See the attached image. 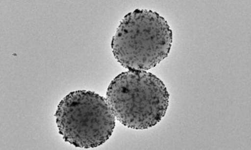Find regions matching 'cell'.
Here are the masks:
<instances>
[{
	"label": "cell",
	"mask_w": 251,
	"mask_h": 150,
	"mask_svg": "<svg viewBox=\"0 0 251 150\" xmlns=\"http://www.w3.org/2000/svg\"><path fill=\"white\" fill-rule=\"evenodd\" d=\"M173 33L158 13L136 9L127 13L112 40L114 58L129 70L147 71L169 56Z\"/></svg>",
	"instance_id": "cell-1"
},
{
	"label": "cell",
	"mask_w": 251,
	"mask_h": 150,
	"mask_svg": "<svg viewBox=\"0 0 251 150\" xmlns=\"http://www.w3.org/2000/svg\"><path fill=\"white\" fill-rule=\"evenodd\" d=\"M170 94L160 78L146 71L129 70L114 78L106 100L124 126L146 129L155 126L167 113Z\"/></svg>",
	"instance_id": "cell-2"
},
{
	"label": "cell",
	"mask_w": 251,
	"mask_h": 150,
	"mask_svg": "<svg viewBox=\"0 0 251 150\" xmlns=\"http://www.w3.org/2000/svg\"><path fill=\"white\" fill-rule=\"evenodd\" d=\"M55 118L65 142L83 149L104 144L116 125L115 116L106 98L92 91L69 93L60 101Z\"/></svg>",
	"instance_id": "cell-3"
}]
</instances>
